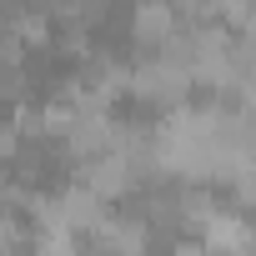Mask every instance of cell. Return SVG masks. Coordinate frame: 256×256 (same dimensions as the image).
<instances>
[{
  "mask_svg": "<svg viewBox=\"0 0 256 256\" xmlns=\"http://www.w3.org/2000/svg\"><path fill=\"white\" fill-rule=\"evenodd\" d=\"M20 151V131L10 126V116H0V161H16Z\"/></svg>",
  "mask_w": 256,
  "mask_h": 256,
  "instance_id": "1",
  "label": "cell"
}]
</instances>
